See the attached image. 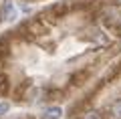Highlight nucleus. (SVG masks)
Returning <instances> with one entry per match:
<instances>
[{"instance_id":"nucleus-2","label":"nucleus","mask_w":121,"mask_h":119,"mask_svg":"<svg viewBox=\"0 0 121 119\" xmlns=\"http://www.w3.org/2000/svg\"><path fill=\"white\" fill-rule=\"evenodd\" d=\"M2 16H4V20H10V22L18 18V10H16L12 0H4V4H2Z\"/></svg>"},{"instance_id":"nucleus-1","label":"nucleus","mask_w":121,"mask_h":119,"mask_svg":"<svg viewBox=\"0 0 121 119\" xmlns=\"http://www.w3.org/2000/svg\"><path fill=\"white\" fill-rule=\"evenodd\" d=\"M65 12H67V2H56V4L48 6V8L44 10V12L40 14V16H43V18L47 16L48 20H52V22H55V20H59V18L63 16Z\"/></svg>"},{"instance_id":"nucleus-5","label":"nucleus","mask_w":121,"mask_h":119,"mask_svg":"<svg viewBox=\"0 0 121 119\" xmlns=\"http://www.w3.org/2000/svg\"><path fill=\"white\" fill-rule=\"evenodd\" d=\"M85 119H101V115L97 113V111H91V113H87V117Z\"/></svg>"},{"instance_id":"nucleus-4","label":"nucleus","mask_w":121,"mask_h":119,"mask_svg":"<svg viewBox=\"0 0 121 119\" xmlns=\"http://www.w3.org/2000/svg\"><path fill=\"white\" fill-rule=\"evenodd\" d=\"M111 111H113V115H115L117 119H121V101H117L115 105L111 107Z\"/></svg>"},{"instance_id":"nucleus-3","label":"nucleus","mask_w":121,"mask_h":119,"mask_svg":"<svg viewBox=\"0 0 121 119\" xmlns=\"http://www.w3.org/2000/svg\"><path fill=\"white\" fill-rule=\"evenodd\" d=\"M60 115H63L60 107H48V109H44V119H60Z\"/></svg>"},{"instance_id":"nucleus-6","label":"nucleus","mask_w":121,"mask_h":119,"mask_svg":"<svg viewBox=\"0 0 121 119\" xmlns=\"http://www.w3.org/2000/svg\"><path fill=\"white\" fill-rule=\"evenodd\" d=\"M6 111H8V105H6V103H2V105H0V113H6Z\"/></svg>"}]
</instances>
